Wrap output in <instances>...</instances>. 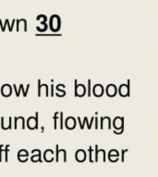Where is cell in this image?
I'll use <instances>...</instances> for the list:
<instances>
[{"mask_svg":"<svg viewBox=\"0 0 158 177\" xmlns=\"http://www.w3.org/2000/svg\"><path fill=\"white\" fill-rule=\"evenodd\" d=\"M38 112L35 113V116H31L28 118L27 120V124L26 126L31 129V130H34V129H38L39 126H38Z\"/></svg>","mask_w":158,"mask_h":177,"instance_id":"6da1fadb","label":"cell"},{"mask_svg":"<svg viewBox=\"0 0 158 177\" xmlns=\"http://www.w3.org/2000/svg\"><path fill=\"white\" fill-rule=\"evenodd\" d=\"M49 27H50L51 31H53V32L58 31V29L60 27V21H59V18L57 16H53L50 19Z\"/></svg>","mask_w":158,"mask_h":177,"instance_id":"7a4b0ae2","label":"cell"},{"mask_svg":"<svg viewBox=\"0 0 158 177\" xmlns=\"http://www.w3.org/2000/svg\"><path fill=\"white\" fill-rule=\"evenodd\" d=\"M1 127L3 130H9L12 127V117H8L6 119L5 117H1Z\"/></svg>","mask_w":158,"mask_h":177,"instance_id":"3957f363","label":"cell"},{"mask_svg":"<svg viewBox=\"0 0 158 177\" xmlns=\"http://www.w3.org/2000/svg\"><path fill=\"white\" fill-rule=\"evenodd\" d=\"M45 96L48 97V86L46 84L42 85L41 80L38 79V97Z\"/></svg>","mask_w":158,"mask_h":177,"instance_id":"277c9868","label":"cell"},{"mask_svg":"<svg viewBox=\"0 0 158 177\" xmlns=\"http://www.w3.org/2000/svg\"><path fill=\"white\" fill-rule=\"evenodd\" d=\"M8 146L0 145V162H7V152H8Z\"/></svg>","mask_w":158,"mask_h":177,"instance_id":"5b68a950","label":"cell"},{"mask_svg":"<svg viewBox=\"0 0 158 177\" xmlns=\"http://www.w3.org/2000/svg\"><path fill=\"white\" fill-rule=\"evenodd\" d=\"M1 94L4 97H9L12 94V87L9 84H4L1 87Z\"/></svg>","mask_w":158,"mask_h":177,"instance_id":"8992f818","label":"cell"},{"mask_svg":"<svg viewBox=\"0 0 158 177\" xmlns=\"http://www.w3.org/2000/svg\"><path fill=\"white\" fill-rule=\"evenodd\" d=\"M14 129H18L20 126L22 128V129H25L26 126H25V121H24V118L22 116H19V117H15L14 119Z\"/></svg>","mask_w":158,"mask_h":177,"instance_id":"52a82bcc","label":"cell"},{"mask_svg":"<svg viewBox=\"0 0 158 177\" xmlns=\"http://www.w3.org/2000/svg\"><path fill=\"white\" fill-rule=\"evenodd\" d=\"M41 150L40 149H33L32 150V156H31V161L33 162H42L41 159Z\"/></svg>","mask_w":158,"mask_h":177,"instance_id":"ba28073f","label":"cell"},{"mask_svg":"<svg viewBox=\"0 0 158 177\" xmlns=\"http://www.w3.org/2000/svg\"><path fill=\"white\" fill-rule=\"evenodd\" d=\"M16 24H17V32L20 31H23V32H27V20L22 19V20H16Z\"/></svg>","mask_w":158,"mask_h":177,"instance_id":"9c48e42d","label":"cell"},{"mask_svg":"<svg viewBox=\"0 0 158 177\" xmlns=\"http://www.w3.org/2000/svg\"><path fill=\"white\" fill-rule=\"evenodd\" d=\"M29 159V152L26 149H20L18 152V160L20 162H26Z\"/></svg>","mask_w":158,"mask_h":177,"instance_id":"30bf717a","label":"cell"},{"mask_svg":"<svg viewBox=\"0 0 158 177\" xmlns=\"http://www.w3.org/2000/svg\"><path fill=\"white\" fill-rule=\"evenodd\" d=\"M43 160L46 162H51L54 160V152L51 149H46L43 153Z\"/></svg>","mask_w":158,"mask_h":177,"instance_id":"8fae6325","label":"cell"},{"mask_svg":"<svg viewBox=\"0 0 158 177\" xmlns=\"http://www.w3.org/2000/svg\"><path fill=\"white\" fill-rule=\"evenodd\" d=\"M36 30L38 32H40V33H44L47 30V24H46V22L45 21H42L41 25L36 27Z\"/></svg>","mask_w":158,"mask_h":177,"instance_id":"7c38bea8","label":"cell"},{"mask_svg":"<svg viewBox=\"0 0 158 177\" xmlns=\"http://www.w3.org/2000/svg\"><path fill=\"white\" fill-rule=\"evenodd\" d=\"M20 87H21V91H23V97H26V96H27V93H28V91H29V89H30V84L27 85V88H26V89L23 88V85H22V84H20Z\"/></svg>","mask_w":158,"mask_h":177,"instance_id":"4fadbf2b","label":"cell"},{"mask_svg":"<svg viewBox=\"0 0 158 177\" xmlns=\"http://www.w3.org/2000/svg\"><path fill=\"white\" fill-rule=\"evenodd\" d=\"M13 89H14V91H15V92H16V96L19 97V96H20V91H21V87H20V85L19 89H17L16 84H14V85H13Z\"/></svg>","mask_w":158,"mask_h":177,"instance_id":"5bb4252c","label":"cell"},{"mask_svg":"<svg viewBox=\"0 0 158 177\" xmlns=\"http://www.w3.org/2000/svg\"><path fill=\"white\" fill-rule=\"evenodd\" d=\"M36 20H37V21H40V20H41V22H42V21H45V22H46V17L43 16V15H40V16H38V17L36 18Z\"/></svg>","mask_w":158,"mask_h":177,"instance_id":"9a60e30c","label":"cell"},{"mask_svg":"<svg viewBox=\"0 0 158 177\" xmlns=\"http://www.w3.org/2000/svg\"><path fill=\"white\" fill-rule=\"evenodd\" d=\"M16 20H12L10 26L8 27V31H9V32H12V31H13V28H14V25H15V23H16Z\"/></svg>","mask_w":158,"mask_h":177,"instance_id":"2e32d148","label":"cell"},{"mask_svg":"<svg viewBox=\"0 0 158 177\" xmlns=\"http://www.w3.org/2000/svg\"><path fill=\"white\" fill-rule=\"evenodd\" d=\"M7 19L5 20L4 25H3V26H2V28H1V31H2V32H5V31H6V27H7Z\"/></svg>","mask_w":158,"mask_h":177,"instance_id":"e0dca14e","label":"cell"},{"mask_svg":"<svg viewBox=\"0 0 158 177\" xmlns=\"http://www.w3.org/2000/svg\"><path fill=\"white\" fill-rule=\"evenodd\" d=\"M51 96H53V85H51Z\"/></svg>","mask_w":158,"mask_h":177,"instance_id":"ac0fdd59","label":"cell"}]
</instances>
